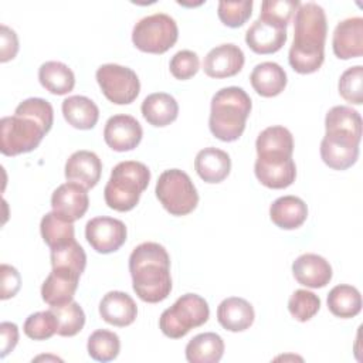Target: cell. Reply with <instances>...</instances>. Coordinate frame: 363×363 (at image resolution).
Here are the masks:
<instances>
[{"label":"cell","instance_id":"6da1fadb","mask_svg":"<svg viewBox=\"0 0 363 363\" xmlns=\"http://www.w3.org/2000/svg\"><path fill=\"white\" fill-rule=\"evenodd\" d=\"M328 21L325 10L313 1L299 4L295 11L294 43L288 61L299 74L316 72L325 60Z\"/></svg>","mask_w":363,"mask_h":363},{"label":"cell","instance_id":"7a4b0ae2","mask_svg":"<svg viewBox=\"0 0 363 363\" xmlns=\"http://www.w3.org/2000/svg\"><path fill=\"white\" fill-rule=\"evenodd\" d=\"M129 272L133 291L149 303L164 301L172 291L170 257L157 242H142L129 257Z\"/></svg>","mask_w":363,"mask_h":363},{"label":"cell","instance_id":"3957f363","mask_svg":"<svg viewBox=\"0 0 363 363\" xmlns=\"http://www.w3.org/2000/svg\"><path fill=\"white\" fill-rule=\"evenodd\" d=\"M251 98L240 86H227L217 91L211 98L208 128L223 142L237 140L251 112Z\"/></svg>","mask_w":363,"mask_h":363},{"label":"cell","instance_id":"277c9868","mask_svg":"<svg viewBox=\"0 0 363 363\" xmlns=\"http://www.w3.org/2000/svg\"><path fill=\"white\" fill-rule=\"evenodd\" d=\"M150 182V170L142 162L125 160L118 163L105 186L104 197L108 207L116 211L132 210Z\"/></svg>","mask_w":363,"mask_h":363},{"label":"cell","instance_id":"5b68a950","mask_svg":"<svg viewBox=\"0 0 363 363\" xmlns=\"http://www.w3.org/2000/svg\"><path fill=\"white\" fill-rule=\"evenodd\" d=\"M210 308L204 298L197 294L182 295L159 318V328L167 337L180 339L190 329L199 328L208 320Z\"/></svg>","mask_w":363,"mask_h":363},{"label":"cell","instance_id":"8992f818","mask_svg":"<svg viewBox=\"0 0 363 363\" xmlns=\"http://www.w3.org/2000/svg\"><path fill=\"white\" fill-rule=\"evenodd\" d=\"M156 197L172 216H186L199 203V193L190 176L180 169L164 170L156 183Z\"/></svg>","mask_w":363,"mask_h":363},{"label":"cell","instance_id":"52a82bcc","mask_svg":"<svg viewBox=\"0 0 363 363\" xmlns=\"http://www.w3.org/2000/svg\"><path fill=\"white\" fill-rule=\"evenodd\" d=\"M45 133V128L30 116H4L0 121V150L6 156L28 153L40 145Z\"/></svg>","mask_w":363,"mask_h":363},{"label":"cell","instance_id":"ba28073f","mask_svg":"<svg viewBox=\"0 0 363 363\" xmlns=\"http://www.w3.org/2000/svg\"><path fill=\"white\" fill-rule=\"evenodd\" d=\"M179 28L169 14L155 13L140 18L132 30V43L143 52L163 54L174 45Z\"/></svg>","mask_w":363,"mask_h":363},{"label":"cell","instance_id":"9c48e42d","mask_svg":"<svg viewBox=\"0 0 363 363\" xmlns=\"http://www.w3.org/2000/svg\"><path fill=\"white\" fill-rule=\"evenodd\" d=\"M95 75L102 94L116 105H128L139 95V78L136 72L128 67L104 64L96 69Z\"/></svg>","mask_w":363,"mask_h":363},{"label":"cell","instance_id":"30bf717a","mask_svg":"<svg viewBox=\"0 0 363 363\" xmlns=\"http://www.w3.org/2000/svg\"><path fill=\"white\" fill-rule=\"evenodd\" d=\"M362 135L345 129H326L320 142V157L326 166L335 170H346L359 157Z\"/></svg>","mask_w":363,"mask_h":363},{"label":"cell","instance_id":"8fae6325","mask_svg":"<svg viewBox=\"0 0 363 363\" xmlns=\"http://www.w3.org/2000/svg\"><path fill=\"white\" fill-rule=\"evenodd\" d=\"M254 172L257 179L269 189H285L295 182L296 166L292 155L286 153H259Z\"/></svg>","mask_w":363,"mask_h":363},{"label":"cell","instance_id":"7c38bea8","mask_svg":"<svg viewBox=\"0 0 363 363\" xmlns=\"http://www.w3.org/2000/svg\"><path fill=\"white\" fill-rule=\"evenodd\" d=\"M85 237L96 252L109 254L118 251L125 244L126 227L118 218L106 216L94 217L85 225Z\"/></svg>","mask_w":363,"mask_h":363},{"label":"cell","instance_id":"4fadbf2b","mask_svg":"<svg viewBox=\"0 0 363 363\" xmlns=\"http://www.w3.org/2000/svg\"><path fill=\"white\" fill-rule=\"evenodd\" d=\"M143 136L140 123L130 115L119 113L111 116L104 128V139L115 152H128L135 149Z\"/></svg>","mask_w":363,"mask_h":363},{"label":"cell","instance_id":"5bb4252c","mask_svg":"<svg viewBox=\"0 0 363 363\" xmlns=\"http://www.w3.org/2000/svg\"><path fill=\"white\" fill-rule=\"evenodd\" d=\"M88 206L86 189L75 182H67L58 186L51 196L52 211L69 223L79 220L86 213Z\"/></svg>","mask_w":363,"mask_h":363},{"label":"cell","instance_id":"9a60e30c","mask_svg":"<svg viewBox=\"0 0 363 363\" xmlns=\"http://www.w3.org/2000/svg\"><path fill=\"white\" fill-rule=\"evenodd\" d=\"M242 50L231 43L211 48L203 61V69L210 78H228L237 75L244 67Z\"/></svg>","mask_w":363,"mask_h":363},{"label":"cell","instance_id":"2e32d148","mask_svg":"<svg viewBox=\"0 0 363 363\" xmlns=\"http://www.w3.org/2000/svg\"><path fill=\"white\" fill-rule=\"evenodd\" d=\"M81 274L65 267H54L41 286V296L50 306L65 305L72 301Z\"/></svg>","mask_w":363,"mask_h":363},{"label":"cell","instance_id":"e0dca14e","mask_svg":"<svg viewBox=\"0 0 363 363\" xmlns=\"http://www.w3.org/2000/svg\"><path fill=\"white\" fill-rule=\"evenodd\" d=\"M333 52L340 60H350L363 54V18L349 17L337 23L333 38Z\"/></svg>","mask_w":363,"mask_h":363},{"label":"cell","instance_id":"ac0fdd59","mask_svg":"<svg viewBox=\"0 0 363 363\" xmlns=\"http://www.w3.org/2000/svg\"><path fill=\"white\" fill-rule=\"evenodd\" d=\"M286 41V28L267 20L257 18L245 33L247 45L257 54L279 51Z\"/></svg>","mask_w":363,"mask_h":363},{"label":"cell","instance_id":"d6986e66","mask_svg":"<svg viewBox=\"0 0 363 363\" xmlns=\"http://www.w3.org/2000/svg\"><path fill=\"white\" fill-rule=\"evenodd\" d=\"M295 279L308 288H323L332 279V267L320 255L306 252L299 255L292 264Z\"/></svg>","mask_w":363,"mask_h":363},{"label":"cell","instance_id":"ffe728a7","mask_svg":"<svg viewBox=\"0 0 363 363\" xmlns=\"http://www.w3.org/2000/svg\"><path fill=\"white\" fill-rule=\"evenodd\" d=\"M102 162L96 153L91 150L74 152L65 163V177L68 182H75L85 189H92L99 182Z\"/></svg>","mask_w":363,"mask_h":363},{"label":"cell","instance_id":"44dd1931","mask_svg":"<svg viewBox=\"0 0 363 363\" xmlns=\"http://www.w3.org/2000/svg\"><path fill=\"white\" fill-rule=\"evenodd\" d=\"M101 318L113 326H129L138 315V306L130 295L122 291H111L99 302Z\"/></svg>","mask_w":363,"mask_h":363},{"label":"cell","instance_id":"7402d4cb","mask_svg":"<svg viewBox=\"0 0 363 363\" xmlns=\"http://www.w3.org/2000/svg\"><path fill=\"white\" fill-rule=\"evenodd\" d=\"M255 313L252 305L244 298L231 296L220 302L217 308L218 323L230 332H242L254 322Z\"/></svg>","mask_w":363,"mask_h":363},{"label":"cell","instance_id":"603a6c76","mask_svg":"<svg viewBox=\"0 0 363 363\" xmlns=\"http://www.w3.org/2000/svg\"><path fill=\"white\" fill-rule=\"evenodd\" d=\"M194 169L206 183H220L231 170V159L218 147H204L196 155Z\"/></svg>","mask_w":363,"mask_h":363},{"label":"cell","instance_id":"cb8c5ba5","mask_svg":"<svg viewBox=\"0 0 363 363\" xmlns=\"http://www.w3.org/2000/svg\"><path fill=\"white\" fill-rule=\"evenodd\" d=\"M272 223L282 230H294L301 227L308 217L305 201L296 196L278 197L269 207Z\"/></svg>","mask_w":363,"mask_h":363},{"label":"cell","instance_id":"d4e9b609","mask_svg":"<svg viewBox=\"0 0 363 363\" xmlns=\"http://www.w3.org/2000/svg\"><path fill=\"white\" fill-rule=\"evenodd\" d=\"M254 91L265 98L279 95L286 86V72L272 61H265L254 67L250 75Z\"/></svg>","mask_w":363,"mask_h":363},{"label":"cell","instance_id":"484cf974","mask_svg":"<svg viewBox=\"0 0 363 363\" xmlns=\"http://www.w3.org/2000/svg\"><path fill=\"white\" fill-rule=\"evenodd\" d=\"M140 111L150 125L162 128L176 121L179 115V105L170 94L155 92L143 99Z\"/></svg>","mask_w":363,"mask_h":363},{"label":"cell","instance_id":"4316f807","mask_svg":"<svg viewBox=\"0 0 363 363\" xmlns=\"http://www.w3.org/2000/svg\"><path fill=\"white\" fill-rule=\"evenodd\" d=\"M61 108L65 121L77 129H92L99 118L96 104L84 95H72L65 98Z\"/></svg>","mask_w":363,"mask_h":363},{"label":"cell","instance_id":"83f0119b","mask_svg":"<svg viewBox=\"0 0 363 363\" xmlns=\"http://www.w3.org/2000/svg\"><path fill=\"white\" fill-rule=\"evenodd\" d=\"M224 353V340L214 332L196 335L186 345V359L190 363H217Z\"/></svg>","mask_w":363,"mask_h":363},{"label":"cell","instance_id":"f1b7e54d","mask_svg":"<svg viewBox=\"0 0 363 363\" xmlns=\"http://www.w3.org/2000/svg\"><path fill=\"white\" fill-rule=\"evenodd\" d=\"M40 84L54 95H65L75 85L72 69L60 61H47L38 69Z\"/></svg>","mask_w":363,"mask_h":363},{"label":"cell","instance_id":"f546056e","mask_svg":"<svg viewBox=\"0 0 363 363\" xmlns=\"http://www.w3.org/2000/svg\"><path fill=\"white\" fill-rule=\"evenodd\" d=\"M328 308L337 318H353L362 311L360 292L352 285H336L328 295Z\"/></svg>","mask_w":363,"mask_h":363},{"label":"cell","instance_id":"4dcf8cb0","mask_svg":"<svg viewBox=\"0 0 363 363\" xmlns=\"http://www.w3.org/2000/svg\"><path fill=\"white\" fill-rule=\"evenodd\" d=\"M40 231L44 242L50 248L61 247L75 240V230L72 223L62 220L54 211L47 213L41 218Z\"/></svg>","mask_w":363,"mask_h":363},{"label":"cell","instance_id":"1f68e13d","mask_svg":"<svg viewBox=\"0 0 363 363\" xmlns=\"http://www.w3.org/2000/svg\"><path fill=\"white\" fill-rule=\"evenodd\" d=\"M257 153H294V136L292 133L281 126H269L265 128L257 138L255 142Z\"/></svg>","mask_w":363,"mask_h":363},{"label":"cell","instance_id":"d6a6232c","mask_svg":"<svg viewBox=\"0 0 363 363\" xmlns=\"http://www.w3.org/2000/svg\"><path fill=\"white\" fill-rule=\"evenodd\" d=\"M88 354L96 362H111L121 350V340L115 332L98 329L88 337Z\"/></svg>","mask_w":363,"mask_h":363},{"label":"cell","instance_id":"836d02e7","mask_svg":"<svg viewBox=\"0 0 363 363\" xmlns=\"http://www.w3.org/2000/svg\"><path fill=\"white\" fill-rule=\"evenodd\" d=\"M50 309L57 318V322H58L57 333L60 336L69 337V336H75L78 332L82 330L85 325V313L78 302L71 301L65 305L51 306Z\"/></svg>","mask_w":363,"mask_h":363},{"label":"cell","instance_id":"e575fe53","mask_svg":"<svg viewBox=\"0 0 363 363\" xmlns=\"http://www.w3.org/2000/svg\"><path fill=\"white\" fill-rule=\"evenodd\" d=\"M51 265L71 268L79 274L84 272L86 265V254L84 248L74 240L65 245L51 248Z\"/></svg>","mask_w":363,"mask_h":363},{"label":"cell","instance_id":"d590c367","mask_svg":"<svg viewBox=\"0 0 363 363\" xmlns=\"http://www.w3.org/2000/svg\"><path fill=\"white\" fill-rule=\"evenodd\" d=\"M24 333L33 340H45L57 333L58 322L51 309L31 313L24 322Z\"/></svg>","mask_w":363,"mask_h":363},{"label":"cell","instance_id":"8d00e7d4","mask_svg":"<svg viewBox=\"0 0 363 363\" xmlns=\"http://www.w3.org/2000/svg\"><path fill=\"white\" fill-rule=\"evenodd\" d=\"M319 308V296L306 289H296L288 301L289 313L299 322H306L312 319L318 313Z\"/></svg>","mask_w":363,"mask_h":363},{"label":"cell","instance_id":"74e56055","mask_svg":"<svg viewBox=\"0 0 363 363\" xmlns=\"http://www.w3.org/2000/svg\"><path fill=\"white\" fill-rule=\"evenodd\" d=\"M299 4L298 0H264L258 18L286 28Z\"/></svg>","mask_w":363,"mask_h":363},{"label":"cell","instance_id":"f35d334b","mask_svg":"<svg viewBox=\"0 0 363 363\" xmlns=\"http://www.w3.org/2000/svg\"><path fill=\"white\" fill-rule=\"evenodd\" d=\"M325 129H345L362 135L360 113L350 106L337 105L328 111L325 118Z\"/></svg>","mask_w":363,"mask_h":363},{"label":"cell","instance_id":"ab89813d","mask_svg":"<svg viewBox=\"0 0 363 363\" xmlns=\"http://www.w3.org/2000/svg\"><path fill=\"white\" fill-rule=\"evenodd\" d=\"M252 0H241V1H225L221 0L218 3V18L223 24L231 28L241 27L252 13Z\"/></svg>","mask_w":363,"mask_h":363},{"label":"cell","instance_id":"60d3db41","mask_svg":"<svg viewBox=\"0 0 363 363\" xmlns=\"http://www.w3.org/2000/svg\"><path fill=\"white\" fill-rule=\"evenodd\" d=\"M363 67L354 65L347 68L339 79V94L340 96L354 105H360L363 102Z\"/></svg>","mask_w":363,"mask_h":363},{"label":"cell","instance_id":"b9f144b4","mask_svg":"<svg viewBox=\"0 0 363 363\" xmlns=\"http://www.w3.org/2000/svg\"><path fill=\"white\" fill-rule=\"evenodd\" d=\"M16 115H26L38 121L47 132H50L54 121V109L51 104L43 98H27L18 104L14 111Z\"/></svg>","mask_w":363,"mask_h":363},{"label":"cell","instance_id":"7bdbcfd3","mask_svg":"<svg viewBox=\"0 0 363 363\" xmlns=\"http://www.w3.org/2000/svg\"><path fill=\"white\" fill-rule=\"evenodd\" d=\"M170 72L176 79H189L194 77L200 68L199 55L190 50L177 51L169 64Z\"/></svg>","mask_w":363,"mask_h":363},{"label":"cell","instance_id":"ee69618b","mask_svg":"<svg viewBox=\"0 0 363 363\" xmlns=\"http://www.w3.org/2000/svg\"><path fill=\"white\" fill-rule=\"evenodd\" d=\"M0 272H1V294L0 298L3 301L13 298L20 286H21V277L18 274V271L7 264H1L0 267Z\"/></svg>","mask_w":363,"mask_h":363},{"label":"cell","instance_id":"f6af8a7d","mask_svg":"<svg viewBox=\"0 0 363 363\" xmlns=\"http://www.w3.org/2000/svg\"><path fill=\"white\" fill-rule=\"evenodd\" d=\"M0 37H1V45H0V61L7 62L13 60L18 51V40L14 30L10 27L1 24L0 27Z\"/></svg>","mask_w":363,"mask_h":363},{"label":"cell","instance_id":"bcb514c9","mask_svg":"<svg viewBox=\"0 0 363 363\" xmlns=\"http://www.w3.org/2000/svg\"><path fill=\"white\" fill-rule=\"evenodd\" d=\"M0 333H1V357H6L16 347L18 342V328L16 323L1 322Z\"/></svg>","mask_w":363,"mask_h":363}]
</instances>
